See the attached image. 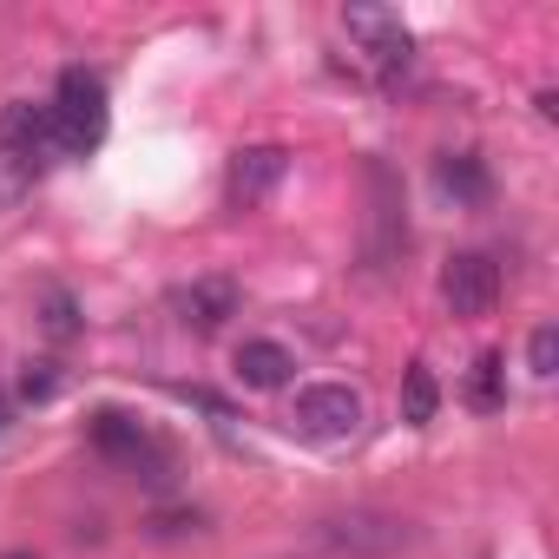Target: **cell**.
Masks as SVG:
<instances>
[{"instance_id": "cell-1", "label": "cell", "mask_w": 559, "mask_h": 559, "mask_svg": "<svg viewBox=\"0 0 559 559\" xmlns=\"http://www.w3.org/2000/svg\"><path fill=\"white\" fill-rule=\"evenodd\" d=\"M362 191H369V217H362V270L376 284L402 270L408 257V191H402V171L389 158H369L362 165Z\"/></svg>"}, {"instance_id": "cell-2", "label": "cell", "mask_w": 559, "mask_h": 559, "mask_svg": "<svg viewBox=\"0 0 559 559\" xmlns=\"http://www.w3.org/2000/svg\"><path fill=\"white\" fill-rule=\"evenodd\" d=\"M310 539H317L323 552H336V559H395V552H408L421 533H415V520H402V513H389V507H336V513H323V520L310 526Z\"/></svg>"}, {"instance_id": "cell-3", "label": "cell", "mask_w": 559, "mask_h": 559, "mask_svg": "<svg viewBox=\"0 0 559 559\" xmlns=\"http://www.w3.org/2000/svg\"><path fill=\"white\" fill-rule=\"evenodd\" d=\"M47 119H53V145L60 158H86L106 145V126H112V106H106V80L86 73V67H67L53 99H47Z\"/></svg>"}, {"instance_id": "cell-4", "label": "cell", "mask_w": 559, "mask_h": 559, "mask_svg": "<svg viewBox=\"0 0 559 559\" xmlns=\"http://www.w3.org/2000/svg\"><path fill=\"white\" fill-rule=\"evenodd\" d=\"M60 158V145H53V119H47V106H8L0 112V198H21L47 165Z\"/></svg>"}, {"instance_id": "cell-5", "label": "cell", "mask_w": 559, "mask_h": 559, "mask_svg": "<svg viewBox=\"0 0 559 559\" xmlns=\"http://www.w3.org/2000/svg\"><path fill=\"white\" fill-rule=\"evenodd\" d=\"M362 395L349 389V382H310V389H297V408H290V428L304 435V441H323V448H336V441H356L362 435Z\"/></svg>"}, {"instance_id": "cell-6", "label": "cell", "mask_w": 559, "mask_h": 559, "mask_svg": "<svg viewBox=\"0 0 559 559\" xmlns=\"http://www.w3.org/2000/svg\"><path fill=\"white\" fill-rule=\"evenodd\" d=\"M441 304H448V317H461V323L493 317V310H500V263H493L487 250L448 257V263H441Z\"/></svg>"}, {"instance_id": "cell-7", "label": "cell", "mask_w": 559, "mask_h": 559, "mask_svg": "<svg viewBox=\"0 0 559 559\" xmlns=\"http://www.w3.org/2000/svg\"><path fill=\"white\" fill-rule=\"evenodd\" d=\"M343 27H349V40H362L369 67H376L382 80L408 73V60H415V40H408L402 14H389V8H343Z\"/></svg>"}, {"instance_id": "cell-8", "label": "cell", "mask_w": 559, "mask_h": 559, "mask_svg": "<svg viewBox=\"0 0 559 559\" xmlns=\"http://www.w3.org/2000/svg\"><path fill=\"white\" fill-rule=\"evenodd\" d=\"M237 310H243V290L230 284V276H191L185 290H171V317L191 336H217Z\"/></svg>"}, {"instance_id": "cell-9", "label": "cell", "mask_w": 559, "mask_h": 559, "mask_svg": "<svg viewBox=\"0 0 559 559\" xmlns=\"http://www.w3.org/2000/svg\"><path fill=\"white\" fill-rule=\"evenodd\" d=\"M284 171H290V152H284V145H243V152L230 158V204H237V211L263 204L276 185H284Z\"/></svg>"}, {"instance_id": "cell-10", "label": "cell", "mask_w": 559, "mask_h": 559, "mask_svg": "<svg viewBox=\"0 0 559 559\" xmlns=\"http://www.w3.org/2000/svg\"><path fill=\"white\" fill-rule=\"evenodd\" d=\"M86 435H93V448H99L106 461H126V467H145V461H152V467H165L158 441H152V435H145L132 415H119V408H99Z\"/></svg>"}, {"instance_id": "cell-11", "label": "cell", "mask_w": 559, "mask_h": 559, "mask_svg": "<svg viewBox=\"0 0 559 559\" xmlns=\"http://www.w3.org/2000/svg\"><path fill=\"white\" fill-rule=\"evenodd\" d=\"M290 376H297V356H290L284 343L257 336V343L237 349V382H243V389H290Z\"/></svg>"}, {"instance_id": "cell-12", "label": "cell", "mask_w": 559, "mask_h": 559, "mask_svg": "<svg viewBox=\"0 0 559 559\" xmlns=\"http://www.w3.org/2000/svg\"><path fill=\"white\" fill-rule=\"evenodd\" d=\"M441 191H448L454 204L480 211V204L493 198V178H487V165H480L474 152H448V158H441Z\"/></svg>"}, {"instance_id": "cell-13", "label": "cell", "mask_w": 559, "mask_h": 559, "mask_svg": "<svg viewBox=\"0 0 559 559\" xmlns=\"http://www.w3.org/2000/svg\"><path fill=\"white\" fill-rule=\"evenodd\" d=\"M435 415H441V382H435L428 362H408V376H402V421L408 428H428Z\"/></svg>"}, {"instance_id": "cell-14", "label": "cell", "mask_w": 559, "mask_h": 559, "mask_svg": "<svg viewBox=\"0 0 559 559\" xmlns=\"http://www.w3.org/2000/svg\"><path fill=\"white\" fill-rule=\"evenodd\" d=\"M467 408H480V415H500V408H507V356H500V349H487V356L474 362V376H467Z\"/></svg>"}, {"instance_id": "cell-15", "label": "cell", "mask_w": 559, "mask_h": 559, "mask_svg": "<svg viewBox=\"0 0 559 559\" xmlns=\"http://www.w3.org/2000/svg\"><path fill=\"white\" fill-rule=\"evenodd\" d=\"M145 533H152V539H198V533H211V520H204L198 507H165V513L145 520Z\"/></svg>"}, {"instance_id": "cell-16", "label": "cell", "mask_w": 559, "mask_h": 559, "mask_svg": "<svg viewBox=\"0 0 559 559\" xmlns=\"http://www.w3.org/2000/svg\"><path fill=\"white\" fill-rule=\"evenodd\" d=\"M40 323H47L53 343H73V336H80V310H73V297H67V290H47V297H40Z\"/></svg>"}, {"instance_id": "cell-17", "label": "cell", "mask_w": 559, "mask_h": 559, "mask_svg": "<svg viewBox=\"0 0 559 559\" xmlns=\"http://www.w3.org/2000/svg\"><path fill=\"white\" fill-rule=\"evenodd\" d=\"M526 376H533V382H552V376H559V330H552V323L533 330V343H526Z\"/></svg>"}, {"instance_id": "cell-18", "label": "cell", "mask_w": 559, "mask_h": 559, "mask_svg": "<svg viewBox=\"0 0 559 559\" xmlns=\"http://www.w3.org/2000/svg\"><path fill=\"white\" fill-rule=\"evenodd\" d=\"M53 389H60V376H53V362H34V369L21 376V395H27V402H47Z\"/></svg>"}, {"instance_id": "cell-19", "label": "cell", "mask_w": 559, "mask_h": 559, "mask_svg": "<svg viewBox=\"0 0 559 559\" xmlns=\"http://www.w3.org/2000/svg\"><path fill=\"white\" fill-rule=\"evenodd\" d=\"M0 421H8V395H0Z\"/></svg>"}, {"instance_id": "cell-20", "label": "cell", "mask_w": 559, "mask_h": 559, "mask_svg": "<svg viewBox=\"0 0 559 559\" xmlns=\"http://www.w3.org/2000/svg\"><path fill=\"white\" fill-rule=\"evenodd\" d=\"M8 559H34V552H8Z\"/></svg>"}]
</instances>
